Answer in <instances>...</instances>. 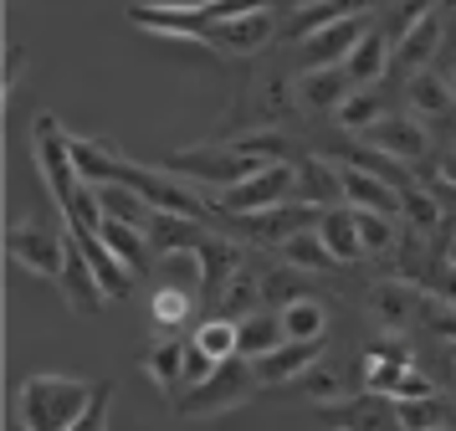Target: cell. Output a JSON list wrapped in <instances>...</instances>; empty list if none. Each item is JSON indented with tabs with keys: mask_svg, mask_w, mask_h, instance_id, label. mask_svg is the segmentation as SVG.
<instances>
[{
	"mask_svg": "<svg viewBox=\"0 0 456 431\" xmlns=\"http://www.w3.org/2000/svg\"><path fill=\"white\" fill-rule=\"evenodd\" d=\"M405 103H411L415 119L426 123H441L456 113V93H452V78L441 72V67H426V72H415L411 87H405Z\"/></svg>",
	"mask_w": 456,
	"mask_h": 431,
	"instance_id": "ac0fdd59",
	"label": "cell"
},
{
	"mask_svg": "<svg viewBox=\"0 0 456 431\" xmlns=\"http://www.w3.org/2000/svg\"><path fill=\"white\" fill-rule=\"evenodd\" d=\"M446 78H452V93H456V67H452V72H446Z\"/></svg>",
	"mask_w": 456,
	"mask_h": 431,
	"instance_id": "74e56055",
	"label": "cell"
},
{
	"mask_svg": "<svg viewBox=\"0 0 456 431\" xmlns=\"http://www.w3.org/2000/svg\"><path fill=\"white\" fill-rule=\"evenodd\" d=\"M297 108L303 113H338V103L354 93V82L344 67H308V72H297Z\"/></svg>",
	"mask_w": 456,
	"mask_h": 431,
	"instance_id": "2e32d148",
	"label": "cell"
},
{
	"mask_svg": "<svg viewBox=\"0 0 456 431\" xmlns=\"http://www.w3.org/2000/svg\"><path fill=\"white\" fill-rule=\"evenodd\" d=\"M190 344L200 349V354H210L216 365H221V360H236V354H241V319H231V313H210V319L195 324Z\"/></svg>",
	"mask_w": 456,
	"mask_h": 431,
	"instance_id": "d4e9b609",
	"label": "cell"
},
{
	"mask_svg": "<svg viewBox=\"0 0 456 431\" xmlns=\"http://www.w3.org/2000/svg\"><path fill=\"white\" fill-rule=\"evenodd\" d=\"M185 360H190V339L185 334H165V339H154V344L139 354V365H144V375H149V385L165 395L169 406L185 395Z\"/></svg>",
	"mask_w": 456,
	"mask_h": 431,
	"instance_id": "7c38bea8",
	"label": "cell"
},
{
	"mask_svg": "<svg viewBox=\"0 0 456 431\" xmlns=\"http://www.w3.org/2000/svg\"><path fill=\"white\" fill-rule=\"evenodd\" d=\"M446 262H452V267H456V242H452V252H446Z\"/></svg>",
	"mask_w": 456,
	"mask_h": 431,
	"instance_id": "8d00e7d4",
	"label": "cell"
},
{
	"mask_svg": "<svg viewBox=\"0 0 456 431\" xmlns=\"http://www.w3.org/2000/svg\"><path fill=\"white\" fill-rule=\"evenodd\" d=\"M98 380L87 375H52V369H31L16 385V427L21 431H72L77 416L87 410Z\"/></svg>",
	"mask_w": 456,
	"mask_h": 431,
	"instance_id": "6da1fadb",
	"label": "cell"
},
{
	"mask_svg": "<svg viewBox=\"0 0 456 431\" xmlns=\"http://www.w3.org/2000/svg\"><path fill=\"white\" fill-rule=\"evenodd\" d=\"M200 236H206V226L195 221V216H180V211H154V221H149V246H154V257L195 252Z\"/></svg>",
	"mask_w": 456,
	"mask_h": 431,
	"instance_id": "7402d4cb",
	"label": "cell"
},
{
	"mask_svg": "<svg viewBox=\"0 0 456 431\" xmlns=\"http://www.w3.org/2000/svg\"><path fill=\"white\" fill-rule=\"evenodd\" d=\"M262 390H267V385H262L256 365H251L247 354H236V360H221L210 380H200L195 390H185L169 410H175V416H226V410L256 401Z\"/></svg>",
	"mask_w": 456,
	"mask_h": 431,
	"instance_id": "3957f363",
	"label": "cell"
},
{
	"mask_svg": "<svg viewBox=\"0 0 456 431\" xmlns=\"http://www.w3.org/2000/svg\"><path fill=\"white\" fill-rule=\"evenodd\" d=\"M441 431H456V427H441Z\"/></svg>",
	"mask_w": 456,
	"mask_h": 431,
	"instance_id": "f35d334b",
	"label": "cell"
},
{
	"mask_svg": "<svg viewBox=\"0 0 456 431\" xmlns=\"http://www.w3.org/2000/svg\"><path fill=\"white\" fill-rule=\"evenodd\" d=\"M390 113V93H385V82H374V87H354L349 98L338 103V128H349V134H364L374 123Z\"/></svg>",
	"mask_w": 456,
	"mask_h": 431,
	"instance_id": "cb8c5ba5",
	"label": "cell"
},
{
	"mask_svg": "<svg viewBox=\"0 0 456 431\" xmlns=\"http://www.w3.org/2000/svg\"><path fill=\"white\" fill-rule=\"evenodd\" d=\"M267 160L247 154L236 139H216V144H195V149H175L165 160V170L185 175L190 185H210V190H231L241 185L247 175H256Z\"/></svg>",
	"mask_w": 456,
	"mask_h": 431,
	"instance_id": "277c9868",
	"label": "cell"
},
{
	"mask_svg": "<svg viewBox=\"0 0 456 431\" xmlns=\"http://www.w3.org/2000/svg\"><path fill=\"white\" fill-rule=\"evenodd\" d=\"M277 262L288 267V272H333L338 257H333L329 242L318 236V226H308V231H292L288 242L277 246Z\"/></svg>",
	"mask_w": 456,
	"mask_h": 431,
	"instance_id": "603a6c76",
	"label": "cell"
},
{
	"mask_svg": "<svg viewBox=\"0 0 456 431\" xmlns=\"http://www.w3.org/2000/svg\"><path fill=\"white\" fill-rule=\"evenodd\" d=\"M113 395H118V385H113V380H98L93 401H87V410L77 416V427H72V431H108V410H113Z\"/></svg>",
	"mask_w": 456,
	"mask_h": 431,
	"instance_id": "d6a6232c",
	"label": "cell"
},
{
	"mask_svg": "<svg viewBox=\"0 0 456 431\" xmlns=\"http://www.w3.org/2000/svg\"><path fill=\"white\" fill-rule=\"evenodd\" d=\"M282 339H288V328H282V313H277V308H256V313L241 319V354H247V360L272 354Z\"/></svg>",
	"mask_w": 456,
	"mask_h": 431,
	"instance_id": "4316f807",
	"label": "cell"
},
{
	"mask_svg": "<svg viewBox=\"0 0 456 431\" xmlns=\"http://www.w3.org/2000/svg\"><path fill=\"white\" fill-rule=\"evenodd\" d=\"M31 160L42 170L46 195L57 201V211H72V201L83 195V175H77V160H72V128L57 123V113H37L31 119Z\"/></svg>",
	"mask_w": 456,
	"mask_h": 431,
	"instance_id": "7a4b0ae2",
	"label": "cell"
},
{
	"mask_svg": "<svg viewBox=\"0 0 456 431\" xmlns=\"http://www.w3.org/2000/svg\"><path fill=\"white\" fill-rule=\"evenodd\" d=\"M390 57H395V41L385 37V26H370L364 41L344 57V72H349L354 87H374V82L390 78Z\"/></svg>",
	"mask_w": 456,
	"mask_h": 431,
	"instance_id": "e0dca14e",
	"label": "cell"
},
{
	"mask_svg": "<svg viewBox=\"0 0 456 431\" xmlns=\"http://www.w3.org/2000/svg\"><path fill=\"white\" fill-rule=\"evenodd\" d=\"M5 252H11L16 267L37 272L46 283H62L72 242H67V231H52V226H42V221H11L5 226Z\"/></svg>",
	"mask_w": 456,
	"mask_h": 431,
	"instance_id": "5b68a950",
	"label": "cell"
},
{
	"mask_svg": "<svg viewBox=\"0 0 456 431\" xmlns=\"http://www.w3.org/2000/svg\"><path fill=\"white\" fill-rule=\"evenodd\" d=\"M282 313V328H288V339H329V308L318 303V298H288V303H277Z\"/></svg>",
	"mask_w": 456,
	"mask_h": 431,
	"instance_id": "83f0119b",
	"label": "cell"
},
{
	"mask_svg": "<svg viewBox=\"0 0 456 431\" xmlns=\"http://www.w3.org/2000/svg\"><path fill=\"white\" fill-rule=\"evenodd\" d=\"M318 421L333 431H405L400 427V410L390 395H374V390H354L344 401L318 406Z\"/></svg>",
	"mask_w": 456,
	"mask_h": 431,
	"instance_id": "30bf717a",
	"label": "cell"
},
{
	"mask_svg": "<svg viewBox=\"0 0 456 431\" xmlns=\"http://www.w3.org/2000/svg\"><path fill=\"white\" fill-rule=\"evenodd\" d=\"M272 11H282V16H292V11H308V5H323V0H267Z\"/></svg>",
	"mask_w": 456,
	"mask_h": 431,
	"instance_id": "d590c367",
	"label": "cell"
},
{
	"mask_svg": "<svg viewBox=\"0 0 456 431\" xmlns=\"http://www.w3.org/2000/svg\"><path fill=\"white\" fill-rule=\"evenodd\" d=\"M98 236H103L113 252H118V262H124L134 278H144L149 262H159V257H154V246H149V231H144V226H128V221H118V216H103Z\"/></svg>",
	"mask_w": 456,
	"mask_h": 431,
	"instance_id": "44dd1931",
	"label": "cell"
},
{
	"mask_svg": "<svg viewBox=\"0 0 456 431\" xmlns=\"http://www.w3.org/2000/svg\"><path fill=\"white\" fill-rule=\"evenodd\" d=\"M67 242H72V231H67ZM62 298H67V308L72 313H83V319H98L103 313V303H108V287H103V278L93 272V262H87V252L77 242H72V252H67V272H62Z\"/></svg>",
	"mask_w": 456,
	"mask_h": 431,
	"instance_id": "5bb4252c",
	"label": "cell"
},
{
	"mask_svg": "<svg viewBox=\"0 0 456 431\" xmlns=\"http://www.w3.org/2000/svg\"><path fill=\"white\" fill-rule=\"evenodd\" d=\"M200 41L210 52H221V57H256L272 41H282V11H251V16L216 21V26H206Z\"/></svg>",
	"mask_w": 456,
	"mask_h": 431,
	"instance_id": "52a82bcc",
	"label": "cell"
},
{
	"mask_svg": "<svg viewBox=\"0 0 456 431\" xmlns=\"http://www.w3.org/2000/svg\"><path fill=\"white\" fill-rule=\"evenodd\" d=\"M318 236L329 242V252L338 257V267H359L370 252L359 242V221H354V205H323L318 216Z\"/></svg>",
	"mask_w": 456,
	"mask_h": 431,
	"instance_id": "ffe728a7",
	"label": "cell"
},
{
	"mask_svg": "<svg viewBox=\"0 0 456 431\" xmlns=\"http://www.w3.org/2000/svg\"><path fill=\"white\" fill-rule=\"evenodd\" d=\"M221 216H247V211H272V205L297 201V164H262L256 175H247L231 190H216L210 195Z\"/></svg>",
	"mask_w": 456,
	"mask_h": 431,
	"instance_id": "8992f818",
	"label": "cell"
},
{
	"mask_svg": "<svg viewBox=\"0 0 456 431\" xmlns=\"http://www.w3.org/2000/svg\"><path fill=\"white\" fill-rule=\"evenodd\" d=\"M400 410V427L405 431H441V427H456V401L452 395H420V401H395Z\"/></svg>",
	"mask_w": 456,
	"mask_h": 431,
	"instance_id": "484cf974",
	"label": "cell"
},
{
	"mask_svg": "<svg viewBox=\"0 0 456 431\" xmlns=\"http://www.w3.org/2000/svg\"><path fill=\"white\" fill-rule=\"evenodd\" d=\"M67 231H72V242L87 252V262H93V272L103 278V287H108V298H128L134 293V272H128L124 262H118V252L98 236V231H87V226H72L67 221Z\"/></svg>",
	"mask_w": 456,
	"mask_h": 431,
	"instance_id": "d6986e66",
	"label": "cell"
},
{
	"mask_svg": "<svg viewBox=\"0 0 456 431\" xmlns=\"http://www.w3.org/2000/svg\"><path fill=\"white\" fill-rule=\"evenodd\" d=\"M364 354H370V360H390V365H415V354H411V339H370V344H364Z\"/></svg>",
	"mask_w": 456,
	"mask_h": 431,
	"instance_id": "836d02e7",
	"label": "cell"
},
{
	"mask_svg": "<svg viewBox=\"0 0 456 431\" xmlns=\"http://www.w3.org/2000/svg\"><path fill=\"white\" fill-rule=\"evenodd\" d=\"M374 26V11H354V16H338L329 26H318L308 41H297L303 52H297V67L308 72V67H344L354 46L364 41V31Z\"/></svg>",
	"mask_w": 456,
	"mask_h": 431,
	"instance_id": "ba28073f",
	"label": "cell"
},
{
	"mask_svg": "<svg viewBox=\"0 0 456 431\" xmlns=\"http://www.w3.org/2000/svg\"><path fill=\"white\" fill-rule=\"evenodd\" d=\"M370 313L385 328H420L426 293H420L415 283H374L370 287Z\"/></svg>",
	"mask_w": 456,
	"mask_h": 431,
	"instance_id": "9a60e30c",
	"label": "cell"
},
{
	"mask_svg": "<svg viewBox=\"0 0 456 431\" xmlns=\"http://www.w3.org/2000/svg\"><path fill=\"white\" fill-rule=\"evenodd\" d=\"M323 349H329V339H282L272 354L251 360V365L262 375V385H297V380L323 360Z\"/></svg>",
	"mask_w": 456,
	"mask_h": 431,
	"instance_id": "4fadbf2b",
	"label": "cell"
},
{
	"mask_svg": "<svg viewBox=\"0 0 456 431\" xmlns=\"http://www.w3.org/2000/svg\"><path fill=\"white\" fill-rule=\"evenodd\" d=\"M400 216L411 221L415 236H431L436 226H441V201H436L431 190H420V185H405L400 190Z\"/></svg>",
	"mask_w": 456,
	"mask_h": 431,
	"instance_id": "4dcf8cb0",
	"label": "cell"
},
{
	"mask_svg": "<svg viewBox=\"0 0 456 431\" xmlns=\"http://www.w3.org/2000/svg\"><path fill=\"white\" fill-rule=\"evenodd\" d=\"M354 221H359V242H364L370 257L395 252V242H400V221L395 216H385V211H354Z\"/></svg>",
	"mask_w": 456,
	"mask_h": 431,
	"instance_id": "1f68e13d",
	"label": "cell"
},
{
	"mask_svg": "<svg viewBox=\"0 0 456 431\" xmlns=\"http://www.w3.org/2000/svg\"><path fill=\"white\" fill-rule=\"evenodd\" d=\"M262 298H267V278H262L256 267H241V272L226 283V293H221V313H231V319H247V313H256V308H262Z\"/></svg>",
	"mask_w": 456,
	"mask_h": 431,
	"instance_id": "f546056e",
	"label": "cell"
},
{
	"mask_svg": "<svg viewBox=\"0 0 456 431\" xmlns=\"http://www.w3.org/2000/svg\"><path fill=\"white\" fill-rule=\"evenodd\" d=\"M359 139H364V149H379V154H390L400 164H420L431 154V128H426V119H415V113H385Z\"/></svg>",
	"mask_w": 456,
	"mask_h": 431,
	"instance_id": "8fae6325",
	"label": "cell"
},
{
	"mask_svg": "<svg viewBox=\"0 0 456 431\" xmlns=\"http://www.w3.org/2000/svg\"><path fill=\"white\" fill-rule=\"evenodd\" d=\"M247 267V246H236L226 231H206L195 246V293L200 303H221L226 283Z\"/></svg>",
	"mask_w": 456,
	"mask_h": 431,
	"instance_id": "9c48e42d",
	"label": "cell"
},
{
	"mask_svg": "<svg viewBox=\"0 0 456 431\" xmlns=\"http://www.w3.org/2000/svg\"><path fill=\"white\" fill-rule=\"evenodd\" d=\"M195 303H200V293H190V287H159L154 303H149V319H154V328L180 334V328L195 319Z\"/></svg>",
	"mask_w": 456,
	"mask_h": 431,
	"instance_id": "f1b7e54d",
	"label": "cell"
},
{
	"mask_svg": "<svg viewBox=\"0 0 456 431\" xmlns=\"http://www.w3.org/2000/svg\"><path fill=\"white\" fill-rule=\"evenodd\" d=\"M441 180L456 185V128H452V144H441Z\"/></svg>",
	"mask_w": 456,
	"mask_h": 431,
	"instance_id": "e575fe53",
	"label": "cell"
}]
</instances>
